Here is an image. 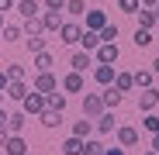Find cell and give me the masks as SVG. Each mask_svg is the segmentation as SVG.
<instances>
[{"instance_id":"7a4b0ae2","label":"cell","mask_w":159,"mask_h":155,"mask_svg":"<svg viewBox=\"0 0 159 155\" xmlns=\"http://www.w3.org/2000/svg\"><path fill=\"white\" fill-rule=\"evenodd\" d=\"M45 107H48V103H45V93H38V90H28V97L21 100V110L28 114V117H38Z\"/></svg>"},{"instance_id":"4dcf8cb0","label":"cell","mask_w":159,"mask_h":155,"mask_svg":"<svg viewBox=\"0 0 159 155\" xmlns=\"http://www.w3.org/2000/svg\"><path fill=\"white\" fill-rule=\"evenodd\" d=\"M90 131H93V121H90V117H83V121L73 124V135H76V138H90Z\"/></svg>"},{"instance_id":"7402d4cb","label":"cell","mask_w":159,"mask_h":155,"mask_svg":"<svg viewBox=\"0 0 159 155\" xmlns=\"http://www.w3.org/2000/svg\"><path fill=\"white\" fill-rule=\"evenodd\" d=\"M114 86H118L121 93H131V90H135V76L125 72V69H118V72H114Z\"/></svg>"},{"instance_id":"83f0119b","label":"cell","mask_w":159,"mask_h":155,"mask_svg":"<svg viewBox=\"0 0 159 155\" xmlns=\"http://www.w3.org/2000/svg\"><path fill=\"white\" fill-rule=\"evenodd\" d=\"M24 45H28V52L35 55V52H45L48 48V38L45 35H31V38H24Z\"/></svg>"},{"instance_id":"44dd1931","label":"cell","mask_w":159,"mask_h":155,"mask_svg":"<svg viewBox=\"0 0 159 155\" xmlns=\"http://www.w3.org/2000/svg\"><path fill=\"white\" fill-rule=\"evenodd\" d=\"M83 17H87L83 28H90V31H100L104 24H107V14H104V11H90V7H87V14H83Z\"/></svg>"},{"instance_id":"9c48e42d","label":"cell","mask_w":159,"mask_h":155,"mask_svg":"<svg viewBox=\"0 0 159 155\" xmlns=\"http://www.w3.org/2000/svg\"><path fill=\"white\" fill-rule=\"evenodd\" d=\"M114 72H118V66L93 62V83H97V86H111V83H114Z\"/></svg>"},{"instance_id":"bcb514c9","label":"cell","mask_w":159,"mask_h":155,"mask_svg":"<svg viewBox=\"0 0 159 155\" xmlns=\"http://www.w3.org/2000/svg\"><path fill=\"white\" fill-rule=\"evenodd\" d=\"M152 72H156V76H159V59H156V62H152Z\"/></svg>"},{"instance_id":"1f68e13d","label":"cell","mask_w":159,"mask_h":155,"mask_svg":"<svg viewBox=\"0 0 159 155\" xmlns=\"http://www.w3.org/2000/svg\"><path fill=\"white\" fill-rule=\"evenodd\" d=\"M66 14L69 17H83L87 14V0H66Z\"/></svg>"},{"instance_id":"6da1fadb","label":"cell","mask_w":159,"mask_h":155,"mask_svg":"<svg viewBox=\"0 0 159 155\" xmlns=\"http://www.w3.org/2000/svg\"><path fill=\"white\" fill-rule=\"evenodd\" d=\"M118 59H121L118 41H100V45H97V52H93V62H104V66H114Z\"/></svg>"},{"instance_id":"52a82bcc","label":"cell","mask_w":159,"mask_h":155,"mask_svg":"<svg viewBox=\"0 0 159 155\" xmlns=\"http://www.w3.org/2000/svg\"><path fill=\"white\" fill-rule=\"evenodd\" d=\"M31 90H38V93H52V90H59V80H56V72H35V80H31Z\"/></svg>"},{"instance_id":"2e32d148","label":"cell","mask_w":159,"mask_h":155,"mask_svg":"<svg viewBox=\"0 0 159 155\" xmlns=\"http://www.w3.org/2000/svg\"><path fill=\"white\" fill-rule=\"evenodd\" d=\"M45 103H48L52 110H62V114H66V107H69V97H66V90L59 86V90H52V93H45Z\"/></svg>"},{"instance_id":"3957f363","label":"cell","mask_w":159,"mask_h":155,"mask_svg":"<svg viewBox=\"0 0 159 155\" xmlns=\"http://www.w3.org/2000/svg\"><path fill=\"white\" fill-rule=\"evenodd\" d=\"M114 138H118V145H121V148H135V145L142 141V131H139V127H131V124H118Z\"/></svg>"},{"instance_id":"d6a6232c","label":"cell","mask_w":159,"mask_h":155,"mask_svg":"<svg viewBox=\"0 0 159 155\" xmlns=\"http://www.w3.org/2000/svg\"><path fill=\"white\" fill-rule=\"evenodd\" d=\"M118 38H121L118 24H111V21H107V24H104V28H100V41H118Z\"/></svg>"},{"instance_id":"b9f144b4","label":"cell","mask_w":159,"mask_h":155,"mask_svg":"<svg viewBox=\"0 0 159 155\" xmlns=\"http://www.w3.org/2000/svg\"><path fill=\"white\" fill-rule=\"evenodd\" d=\"M104 155H125V148H121V145H114V148H104Z\"/></svg>"},{"instance_id":"f546056e","label":"cell","mask_w":159,"mask_h":155,"mask_svg":"<svg viewBox=\"0 0 159 155\" xmlns=\"http://www.w3.org/2000/svg\"><path fill=\"white\" fill-rule=\"evenodd\" d=\"M152 38H156V35H152L149 28H135V38H131V41H135L139 48H149V45H152Z\"/></svg>"},{"instance_id":"30bf717a","label":"cell","mask_w":159,"mask_h":155,"mask_svg":"<svg viewBox=\"0 0 159 155\" xmlns=\"http://www.w3.org/2000/svg\"><path fill=\"white\" fill-rule=\"evenodd\" d=\"M93 131L97 135H114L118 131V121H114V110H104L97 121H93Z\"/></svg>"},{"instance_id":"e575fe53","label":"cell","mask_w":159,"mask_h":155,"mask_svg":"<svg viewBox=\"0 0 159 155\" xmlns=\"http://www.w3.org/2000/svg\"><path fill=\"white\" fill-rule=\"evenodd\" d=\"M83 155H104V145L93 141V138H87V141H83Z\"/></svg>"},{"instance_id":"4fadbf2b","label":"cell","mask_w":159,"mask_h":155,"mask_svg":"<svg viewBox=\"0 0 159 155\" xmlns=\"http://www.w3.org/2000/svg\"><path fill=\"white\" fill-rule=\"evenodd\" d=\"M28 121H31V117L24 114V110H11V114H7V135H21Z\"/></svg>"},{"instance_id":"f1b7e54d","label":"cell","mask_w":159,"mask_h":155,"mask_svg":"<svg viewBox=\"0 0 159 155\" xmlns=\"http://www.w3.org/2000/svg\"><path fill=\"white\" fill-rule=\"evenodd\" d=\"M0 38L4 41H17V38H24V31H21V24H4V28H0Z\"/></svg>"},{"instance_id":"681fc988","label":"cell","mask_w":159,"mask_h":155,"mask_svg":"<svg viewBox=\"0 0 159 155\" xmlns=\"http://www.w3.org/2000/svg\"><path fill=\"white\" fill-rule=\"evenodd\" d=\"M0 107H4V93H0Z\"/></svg>"},{"instance_id":"7c38bea8","label":"cell","mask_w":159,"mask_h":155,"mask_svg":"<svg viewBox=\"0 0 159 155\" xmlns=\"http://www.w3.org/2000/svg\"><path fill=\"white\" fill-rule=\"evenodd\" d=\"M90 66H93V55H90V52H83V48L69 55V69H73V72H87Z\"/></svg>"},{"instance_id":"7dc6e473","label":"cell","mask_w":159,"mask_h":155,"mask_svg":"<svg viewBox=\"0 0 159 155\" xmlns=\"http://www.w3.org/2000/svg\"><path fill=\"white\" fill-rule=\"evenodd\" d=\"M142 155H159V152H152V148H145V152H142Z\"/></svg>"},{"instance_id":"ac0fdd59","label":"cell","mask_w":159,"mask_h":155,"mask_svg":"<svg viewBox=\"0 0 159 155\" xmlns=\"http://www.w3.org/2000/svg\"><path fill=\"white\" fill-rule=\"evenodd\" d=\"M100 97H104V107H107V110H118V107H121V100H125V93H121L114 83H111V86H104Z\"/></svg>"},{"instance_id":"c3c4849f","label":"cell","mask_w":159,"mask_h":155,"mask_svg":"<svg viewBox=\"0 0 159 155\" xmlns=\"http://www.w3.org/2000/svg\"><path fill=\"white\" fill-rule=\"evenodd\" d=\"M152 11H156V21H159V4H156V7H152Z\"/></svg>"},{"instance_id":"7bdbcfd3","label":"cell","mask_w":159,"mask_h":155,"mask_svg":"<svg viewBox=\"0 0 159 155\" xmlns=\"http://www.w3.org/2000/svg\"><path fill=\"white\" fill-rule=\"evenodd\" d=\"M149 148H152V152H159V131L152 135V141H149Z\"/></svg>"},{"instance_id":"277c9868","label":"cell","mask_w":159,"mask_h":155,"mask_svg":"<svg viewBox=\"0 0 159 155\" xmlns=\"http://www.w3.org/2000/svg\"><path fill=\"white\" fill-rule=\"evenodd\" d=\"M104 110H107V107H104V97H100V93H83V117L97 121Z\"/></svg>"},{"instance_id":"816d5d0a","label":"cell","mask_w":159,"mask_h":155,"mask_svg":"<svg viewBox=\"0 0 159 155\" xmlns=\"http://www.w3.org/2000/svg\"><path fill=\"white\" fill-rule=\"evenodd\" d=\"M0 41H4V38H0Z\"/></svg>"},{"instance_id":"f6af8a7d","label":"cell","mask_w":159,"mask_h":155,"mask_svg":"<svg viewBox=\"0 0 159 155\" xmlns=\"http://www.w3.org/2000/svg\"><path fill=\"white\" fill-rule=\"evenodd\" d=\"M4 141H7V131H0V152H4Z\"/></svg>"},{"instance_id":"cb8c5ba5","label":"cell","mask_w":159,"mask_h":155,"mask_svg":"<svg viewBox=\"0 0 159 155\" xmlns=\"http://www.w3.org/2000/svg\"><path fill=\"white\" fill-rule=\"evenodd\" d=\"M83 141H87V138H76V135H69V138H66L59 148H62V155H83Z\"/></svg>"},{"instance_id":"ffe728a7","label":"cell","mask_w":159,"mask_h":155,"mask_svg":"<svg viewBox=\"0 0 159 155\" xmlns=\"http://www.w3.org/2000/svg\"><path fill=\"white\" fill-rule=\"evenodd\" d=\"M62 117H66L62 110H52V107H45V110L38 114V121H42V127H48V131H52V127H59V124H62Z\"/></svg>"},{"instance_id":"ee69618b","label":"cell","mask_w":159,"mask_h":155,"mask_svg":"<svg viewBox=\"0 0 159 155\" xmlns=\"http://www.w3.org/2000/svg\"><path fill=\"white\" fill-rule=\"evenodd\" d=\"M139 4H142V7H156V4H159V0H139Z\"/></svg>"},{"instance_id":"484cf974","label":"cell","mask_w":159,"mask_h":155,"mask_svg":"<svg viewBox=\"0 0 159 155\" xmlns=\"http://www.w3.org/2000/svg\"><path fill=\"white\" fill-rule=\"evenodd\" d=\"M21 31H24V38H31V35H45V24H42V14L38 17H28L21 24Z\"/></svg>"},{"instance_id":"ab89813d","label":"cell","mask_w":159,"mask_h":155,"mask_svg":"<svg viewBox=\"0 0 159 155\" xmlns=\"http://www.w3.org/2000/svg\"><path fill=\"white\" fill-rule=\"evenodd\" d=\"M14 4H17V0H0V14H7V11H14Z\"/></svg>"},{"instance_id":"603a6c76","label":"cell","mask_w":159,"mask_h":155,"mask_svg":"<svg viewBox=\"0 0 159 155\" xmlns=\"http://www.w3.org/2000/svg\"><path fill=\"white\" fill-rule=\"evenodd\" d=\"M135 17H139V28H149V31H156V24H159L152 7H139V14H135Z\"/></svg>"},{"instance_id":"836d02e7","label":"cell","mask_w":159,"mask_h":155,"mask_svg":"<svg viewBox=\"0 0 159 155\" xmlns=\"http://www.w3.org/2000/svg\"><path fill=\"white\" fill-rule=\"evenodd\" d=\"M4 69H7V76H11V80H28V69H24V66H17V62H7Z\"/></svg>"},{"instance_id":"60d3db41","label":"cell","mask_w":159,"mask_h":155,"mask_svg":"<svg viewBox=\"0 0 159 155\" xmlns=\"http://www.w3.org/2000/svg\"><path fill=\"white\" fill-rule=\"evenodd\" d=\"M7 114H11V110H4V107H0V131H7Z\"/></svg>"},{"instance_id":"d4e9b609","label":"cell","mask_w":159,"mask_h":155,"mask_svg":"<svg viewBox=\"0 0 159 155\" xmlns=\"http://www.w3.org/2000/svg\"><path fill=\"white\" fill-rule=\"evenodd\" d=\"M97 45H100V31H90V28H83L80 48H83V52H97Z\"/></svg>"},{"instance_id":"4316f807","label":"cell","mask_w":159,"mask_h":155,"mask_svg":"<svg viewBox=\"0 0 159 155\" xmlns=\"http://www.w3.org/2000/svg\"><path fill=\"white\" fill-rule=\"evenodd\" d=\"M131 76H135V86H139V90L156 86V72H152V69H139V72H131Z\"/></svg>"},{"instance_id":"74e56055","label":"cell","mask_w":159,"mask_h":155,"mask_svg":"<svg viewBox=\"0 0 159 155\" xmlns=\"http://www.w3.org/2000/svg\"><path fill=\"white\" fill-rule=\"evenodd\" d=\"M45 11H66V0H42Z\"/></svg>"},{"instance_id":"d590c367","label":"cell","mask_w":159,"mask_h":155,"mask_svg":"<svg viewBox=\"0 0 159 155\" xmlns=\"http://www.w3.org/2000/svg\"><path fill=\"white\" fill-rule=\"evenodd\" d=\"M139 7H142L139 0H118V11L121 14H139Z\"/></svg>"},{"instance_id":"9a60e30c","label":"cell","mask_w":159,"mask_h":155,"mask_svg":"<svg viewBox=\"0 0 159 155\" xmlns=\"http://www.w3.org/2000/svg\"><path fill=\"white\" fill-rule=\"evenodd\" d=\"M4 155H28V141H24L21 135H7V141H4Z\"/></svg>"},{"instance_id":"f907efd6","label":"cell","mask_w":159,"mask_h":155,"mask_svg":"<svg viewBox=\"0 0 159 155\" xmlns=\"http://www.w3.org/2000/svg\"><path fill=\"white\" fill-rule=\"evenodd\" d=\"M156 35H159V24H156Z\"/></svg>"},{"instance_id":"e0dca14e","label":"cell","mask_w":159,"mask_h":155,"mask_svg":"<svg viewBox=\"0 0 159 155\" xmlns=\"http://www.w3.org/2000/svg\"><path fill=\"white\" fill-rule=\"evenodd\" d=\"M14 11H17V14H21L24 21H28V17H38V14H42L45 7L38 4V0H17V4H14Z\"/></svg>"},{"instance_id":"8fae6325","label":"cell","mask_w":159,"mask_h":155,"mask_svg":"<svg viewBox=\"0 0 159 155\" xmlns=\"http://www.w3.org/2000/svg\"><path fill=\"white\" fill-rule=\"evenodd\" d=\"M42 24H45V35H59V28H62V11H42Z\"/></svg>"},{"instance_id":"d6986e66","label":"cell","mask_w":159,"mask_h":155,"mask_svg":"<svg viewBox=\"0 0 159 155\" xmlns=\"http://www.w3.org/2000/svg\"><path fill=\"white\" fill-rule=\"evenodd\" d=\"M52 66H56V59H52V52H35V59H31V69L35 72H52Z\"/></svg>"},{"instance_id":"ba28073f","label":"cell","mask_w":159,"mask_h":155,"mask_svg":"<svg viewBox=\"0 0 159 155\" xmlns=\"http://www.w3.org/2000/svg\"><path fill=\"white\" fill-rule=\"evenodd\" d=\"M156 107H159V86H145V90L139 93V110L149 114V110H156Z\"/></svg>"},{"instance_id":"5b68a950","label":"cell","mask_w":159,"mask_h":155,"mask_svg":"<svg viewBox=\"0 0 159 155\" xmlns=\"http://www.w3.org/2000/svg\"><path fill=\"white\" fill-rule=\"evenodd\" d=\"M80 38H83V24H76V21H62V28H59V41H62V45H80Z\"/></svg>"},{"instance_id":"8d00e7d4","label":"cell","mask_w":159,"mask_h":155,"mask_svg":"<svg viewBox=\"0 0 159 155\" xmlns=\"http://www.w3.org/2000/svg\"><path fill=\"white\" fill-rule=\"evenodd\" d=\"M142 127H145L149 135H156V131H159V117H156V114L149 110V114H145V121H142Z\"/></svg>"},{"instance_id":"8992f818","label":"cell","mask_w":159,"mask_h":155,"mask_svg":"<svg viewBox=\"0 0 159 155\" xmlns=\"http://www.w3.org/2000/svg\"><path fill=\"white\" fill-rule=\"evenodd\" d=\"M59 86H62L66 93H83V90H87V80H83V72H73V69H69L62 80H59Z\"/></svg>"},{"instance_id":"5bb4252c","label":"cell","mask_w":159,"mask_h":155,"mask_svg":"<svg viewBox=\"0 0 159 155\" xmlns=\"http://www.w3.org/2000/svg\"><path fill=\"white\" fill-rule=\"evenodd\" d=\"M28 90H31V83H28V80H11V86H7L4 93H7L14 103H21L24 97H28Z\"/></svg>"},{"instance_id":"f35d334b","label":"cell","mask_w":159,"mask_h":155,"mask_svg":"<svg viewBox=\"0 0 159 155\" xmlns=\"http://www.w3.org/2000/svg\"><path fill=\"white\" fill-rule=\"evenodd\" d=\"M7 86H11V76H7V69H0V93H4Z\"/></svg>"}]
</instances>
